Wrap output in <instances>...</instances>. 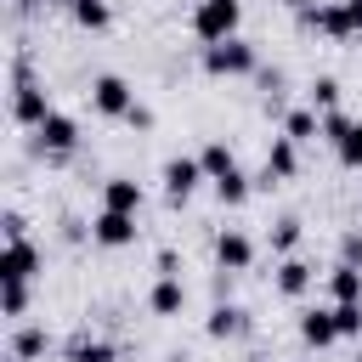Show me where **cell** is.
I'll return each instance as SVG.
<instances>
[{
    "label": "cell",
    "instance_id": "1",
    "mask_svg": "<svg viewBox=\"0 0 362 362\" xmlns=\"http://www.w3.org/2000/svg\"><path fill=\"white\" fill-rule=\"evenodd\" d=\"M238 23H243V6L238 0H198V11H192V34L204 45L238 40Z\"/></svg>",
    "mask_w": 362,
    "mask_h": 362
},
{
    "label": "cell",
    "instance_id": "2",
    "mask_svg": "<svg viewBox=\"0 0 362 362\" xmlns=\"http://www.w3.org/2000/svg\"><path fill=\"white\" fill-rule=\"evenodd\" d=\"M204 68L215 79H238V74H255L260 68V51L249 40H221V45H204Z\"/></svg>",
    "mask_w": 362,
    "mask_h": 362
},
{
    "label": "cell",
    "instance_id": "3",
    "mask_svg": "<svg viewBox=\"0 0 362 362\" xmlns=\"http://www.w3.org/2000/svg\"><path fill=\"white\" fill-rule=\"evenodd\" d=\"M90 107H96V113H107V119H124V113L136 107L130 79H119V74H96V79H90Z\"/></svg>",
    "mask_w": 362,
    "mask_h": 362
},
{
    "label": "cell",
    "instance_id": "4",
    "mask_svg": "<svg viewBox=\"0 0 362 362\" xmlns=\"http://www.w3.org/2000/svg\"><path fill=\"white\" fill-rule=\"evenodd\" d=\"M11 113H17V124H28V130H40V124L51 119V107H45V90L28 79V62H17V96H11Z\"/></svg>",
    "mask_w": 362,
    "mask_h": 362
},
{
    "label": "cell",
    "instance_id": "5",
    "mask_svg": "<svg viewBox=\"0 0 362 362\" xmlns=\"http://www.w3.org/2000/svg\"><path fill=\"white\" fill-rule=\"evenodd\" d=\"M294 170H300V141L272 136V147H266V170H260V187H283V181H294Z\"/></svg>",
    "mask_w": 362,
    "mask_h": 362
},
{
    "label": "cell",
    "instance_id": "6",
    "mask_svg": "<svg viewBox=\"0 0 362 362\" xmlns=\"http://www.w3.org/2000/svg\"><path fill=\"white\" fill-rule=\"evenodd\" d=\"M34 272H40V249L28 238H11L6 255H0V283H28Z\"/></svg>",
    "mask_w": 362,
    "mask_h": 362
},
{
    "label": "cell",
    "instance_id": "7",
    "mask_svg": "<svg viewBox=\"0 0 362 362\" xmlns=\"http://www.w3.org/2000/svg\"><path fill=\"white\" fill-rule=\"evenodd\" d=\"M198 181H209L198 158H170V164H164V192H170V204H187Z\"/></svg>",
    "mask_w": 362,
    "mask_h": 362
},
{
    "label": "cell",
    "instance_id": "8",
    "mask_svg": "<svg viewBox=\"0 0 362 362\" xmlns=\"http://www.w3.org/2000/svg\"><path fill=\"white\" fill-rule=\"evenodd\" d=\"M90 238H96V243H107V249H124V243H136V215L102 209V215L90 221Z\"/></svg>",
    "mask_w": 362,
    "mask_h": 362
},
{
    "label": "cell",
    "instance_id": "9",
    "mask_svg": "<svg viewBox=\"0 0 362 362\" xmlns=\"http://www.w3.org/2000/svg\"><path fill=\"white\" fill-rule=\"evenodd\" d=\"M215 260H221V272H226V277H232V272H249V266H255V243H249L243 232H232V226H226V232L215 238Z\"/></svg>",
    "mask_w": 362,
    "mask_h": 362
},
{
    "label": "cell",
    "instance_id": "10",
    "mask_svg": "<svg viewBox=\"0 0 362 362\" xmlns=\"http://www.w3.org/2000/svg\"><path fill=\"white\" fill-rule=\"evenodd\" d=\"M34 136H40L45 153H74V147H79V124H74L68 113H57V107H51V119H45Z\"/></svg>",
    "mask_w": 362,
    "mask_h": 362
},
{
    "label": "cell",
    "instance_id": "11",
    "mask_svg": "<svg viewBox=\"0 0 362 362\" xmlns=\"http://www.w3.org/2000/svg\"><path fill=\"white\" fill-rule=\"evenodd\" d=\"M300 339H305V345H317V351H322V345H334V339H339L334 305H317V311H305V317H300Z\"/></svg>",
    "mask_w": 362,
    "mask_h": 362
},
{
    "label": "cell",
    "instance_id": "12",
    "mask_svg": "<svg viewBox=\"0 0 362 362\" xmlns=\"http://www.w3.org/2000/svg\"><path fill=\"white\" fill-rule=\"evenodd\" d=\"M102 209L136 215V209H141V181H130V175H113V181L102 187Z\"/></svg>",
    "mask_w": 362,
    "mask_h": 362
},
{
    "label": "cell",
    "instance_id": "13",
    "mask_svg": "<svg viewBox=\"0 0 362 362\" xmlns=\"http://www.w3.org/2000/svg\"><path fill=\"white\" fill-rule=\"evenodd\" d=\"M147 305H153V317H181V305H187L181 277H158V283H153V294H147Z\"/></svg>",
    "mask_w": 362,
    "mask_h": 362
},
{
    "label": "cell",
    "instance_id": "14",
    "mask_svg": "<svg viewBox=\"0 0 362 362\" xmlns=\"http://www.w3.org/2000/svg\"><path fill=\"white\" fill-rule=\"evenodd\" d=\"M311 277H317V272H311V260L288 255V260L277 266V294H288V300H294V294H305V288H311Z\"/></svg>",
    "mask_w": 362,
    "mask_h": 362
},
{
    "label": "cell",
    "instance_id": "15",
    "mask_svg": "<svg viewBox=\"0 0 362 362\" xmlns=\"http://www.w3.org/2000/svg\"><path fill=\"white\" fill-rule=\"evenodd\" d=\"M328 294H334V305H351V300H362V266H334L328 272Z\"/></svg>",
    "mask_w": 362,
    "mask_h": 362
},
{
    "label": "cell",
    "instance_id": "16",
    "mask_svg": "<svg viewBox=\"0 0 362 362\" xmlns=\"http://www.w3.org/2000/svg\"><path fill=\"white\" fill-rule=\"evenodd\" d=\"M283 136H288V141H317V136H322V113H317V107H294V113L283 119Z\"/></svg>",
    "mask_w": 362,
    "mask_h": 362
},
{
    "label": "cell",
    "instance_id": "17",
    "mask_svg": "<svg viewBox=\"0 0 362 362\" xmlns=\"http://www.w3.org/2000/svg\"><path fill=\"white\" fill-rule=\"evenodd\" d=\"M198 164H204V175H209V187H215V181H226V175L238 170V158H232V147H226V141H209V147L198 153Z\"/></svg>",
    "mask_w": 362,
    "mask_h": 362
},
{
    "label": "cell",
    "instance_id": "18",
    "mask_svg": "<svg viewBox=\"0 0 362 362\" xmlns=\"http://www.w3.org/2000/svg\"><path fill=\"white\" fill-rule=\"evenodd\" d=\"M204 334H209V339H232V334H243V311L221 300V305L209 311V322H204Z\"/></svg>",
    "mask_w": 362,
    "mask_h": 362
},
{
    "label": "cell",
    "instance_id": "19",
    "mask_svg": "<svg viewBox=\"0 0 362 362\" xmlns=\"http://www.w3.org/2000/svg\"><path fill=\"white\" fill-rule=\"evenodd\" d=\"M45 345H51L45 328H17V339H11V362H34V356H45Z\"/></svg>",
    "mask_w": 362,
    "mask_h": 362
},
{
    "label": "cell",
    "instance_id": "20",
    "mask_svg": "<svg viewBox=\"0 0 362 362\" xmlns=\"http://www.w3.org/2000/svg\"><path fill=\"white\" fill-rule=\"evenodd\" d=\"M79 28H107V0H68Z\"/></svg>",
    "mask_w": 362,
    "mask_h": 362
},
{
    "label": "cell",
    "instance_id": "21",
    "mask_svg": "<svg viewBox=\"0 0 362 362\" xmlns=\"http://www.w3.org/2000/svg\"><path fill=\"white\" fill-rule=\"evenodd\" d=\"M311 107H317V113H334V107H339V79H334V74L311 79Z\"/></svg>",
    "mask_w": 362,
    "mask_h": 362
},
{
    "label": "cell",
    "instance_id": "22",
    "mask_svg": "<svg viewBox=\"0 0 362 362\" xmlns=\"http://www.w3.org/2000/svg\"><path fill=\"white\" fill-rule=\"evenodd\" d=\"M215 198H221L226 209H238V204L249 198V175H243V170H232L226 181H215Z\"/></svg>",
    "mask_w": 362,
    "mask_h": 362
},
{
    "label": "cell",
    "instance_id": "23",
    "mask_svg": "<svg viewBox=\"0 0 362 362\" xmlns=\"http://www.w3.org/2000/svg\"><path fill=\"white\" fill-rule=\"evenodd\" d=\"M334 153H339V164H345V170H362V119L345 130V141H339Z\"/></svg>",
    "mask_w": 362,
    "mask_h": 362
},
{
    "label": "cell",
    "instance_id": "24",
    "mask_svg": "<svg viewBox=\"0 0 362 362\" xmlns=\"http://www.w3.org/2000/svg\"><path fill=\"white\" fill-rule=\"evenodd\" d=\"M294 243H300V221L283 215V221L272 226V249H277V255H294Z\"/></svg>",
    "mask_w": 362,
    "mask_h": 362
},
{
    "label": "cell",
    "instance_id": "25",
    "mask_svg": "<svg viewBox=\"0 0 362 362\" xmlns=\"http://www.w3.org/2000/svg\"><path fill=\"white\" fill-rule=\"evenodd\" d=\"M0 311L6 317H23L28 311V283H0Z\"/></svg>",
    "mask_w": 362,
    "mask_h": 362
},
{
    "label": "cell",
    "instance_id": "26",
    "mask_svg": "<svg viewBox=\"0 0 362 362\" xmlns=\"http://www.w3.org/2000/svg\"><path fill=\"white\" fill-rule=\"evenodd\" d=\"M334 322H339V339L362 334V300H351V305H334Z\"/></svg>",
    "mask_w": 362,
    "mask_h": 362
},
{
    "label": "cell",
    "instance_id": "27",
    "mask_svg": "<svg viewBox=\"0 0 362 362\" xmlns=\"http://www.w3.org/2000/svg\"><path fill=\"white\" fill-rule=\"evenodd\" d=\"M68 356H74V362H113V351H107V345H96V339H74V345H68Z\"/></svg>",
    "mask_w": 362,
    "mask_h": 362
},
{
    "label": "cell",
    "instance_id": "28",
    "mask_svg": "<svg viewBox=\"0 0 362 362\" xmlns=\"http://www.w3.org/2000/svg\"><path fill=\"white\" fill-rule=\"evenodd\" d=\"M351 124H356V119H345V113H339V107H334V113H322V141H334V147H339V141H345V130H351Z\"/></svg>",
    "mask_w": 362,
    "mask_h": 362
},
{
    "label": "cell",
    "instance_id": "29",
    "mask_svg": "<svg viewBox=\"0 0 362 362\" xmlns=\"http://www.w3.org/2000/svg\"><path fill=\"white\" fill-rule=\"evenodd\" d=\"M339 260L345 266H362V232H345L339 238Z\"/></svg>",
    "mask_w": 362,
    "mask_h": 362
},
{
    "label": "cell",
    "instance_id": "30",
    "mask_svg": "<svg viewBox=\"0 0 362 362\" xmlns=\"http://www.w3.org/2000/svg\"><path fill=\"white\" fill-rule=\"evenodd\" d=\"M124 124H136V130H153V107H141V102H136V107L124 113Z\"/></svg>",
    "mask_w": 362,
    "mask_h": 362
},
{
    "label": "cell",
    "instance_id": "31",
    "mask_svg": "<svg viewBox=\"0 0 362 362\" xmlns=\"http://www.w3.org/2000/svg\"><path fill=\"white\" fill-rule=\"evenodd\" d=\"M158 277H181V260H175V249H158Z\"/></svg>",
    "mask_w": 362,
    "mask_h": 362
},
{
    "label": "cell",
    "instance_id": "32",
    "mask_svg": "<svg viewBox=\"0 0 362 362\" xmlns=\"http://www.w3.org/2000/svg\"><path fill=\"white\" fill-rule=\"evenodd\" d=\"M11 238H28V221H23V215H17V209H11V215H6V243H11Z\"/></svg>",
    "mask_w": 362,
    "mask_h": 362
},
{
    "label": "cell",
    "instance_id": "33",
    "mask_svg": "<svg viewBox=\"0 0 362 362\" xmlns=\"http://www.w3.org/2000/svg\"><path fill=\"white\" fill-rule=\"evenodd\" d=\"M283 6H288V11H305V6H311V0H283Z\"/></svg>",
    "mask_w": 362,
    "mask_h": 362
}]
</instances>
